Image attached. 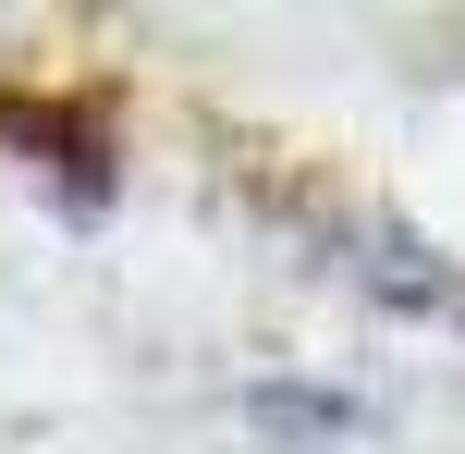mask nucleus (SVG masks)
<instances>
[{"label": "nucleus", "mask_w": 465, "mask_h": 454, "mask_svg": "<svg viewBox=\"0 0 465 454\" xmlns=\"http://www.w3.org/2000/svg\"><path fill=\"white\" fill-rule=\"evenodd\" d=\"M0 136L37 147V172H62V185H111V123H98V98H0Z\"/></svg>", "instance_id": "f257e3e1"}]
</instances>
